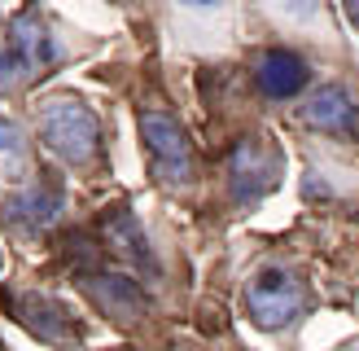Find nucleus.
Wrapping results in <instances>:
<instances>
[{"instance_id": "6e6552de", "label": "nucleus", "mask_w": 359, "mask_h": 351, "mask_svg": "<svg viewBox=\"0 0 359 351\" xmlns=\"http://www.w3.org/2000/svg\"><path fill=\"white\" fill-rule=\"evenodd\" d=\"M83 286H88L93 303L110 316V321L132 325V321L145 316V290H140L132 277H123V272H88Z\"/></svg>"}, {"instance_id": "0eeeda50", "label": "nucleus", "mask_w": 359, "mask_h": 351, "mask_svg": "<svg viewBox=\"0 0 359 351\" xmlns=\"http://www.w3.org/2000/svg\"><path fill=\"white\" fill-rule=\"evenodd\" d=\"M9 312L22 321L35 338H44V343H75L79 338V325H75V316H70L57 298H48V294H9Z\"/></svg>"}, {"instance_id": "7ed1b4c3", "label": "nucleus", "mask_w": 359, "mask_h": 351, "mask_svg": "<svg viewBox=\"0 0 359 351\" xmlns=\"http://www.w3.org/2000/svg\"><path fill=\"white\" fill-rule=\"evenodd\" d=\"M140 140H145L149 167L167 189H180L193 180V145L184 123L167 110H140Z\"/></svg>"}, {"instance_id": "f257e3e1", "label": "nucleus", "mask_w": 359, "mask_h": 351, "mask_svg": "<svg viewBox=\"0 0 359 351\" xmlns=\"http://www.w3.org/2000/svg\"><path fill=\"white\" fill-rule=\"evenodd\" d=\"M40 140L70 167H88L101 154V119L75 97H53L40 105Z\"/></svg>"}, {"instance_id": "1a4fd4ad", "label": "nucleus", "mask_w": 359, "mask_h": 351, "mask_svg": "<svg viewBox=\"0 0 359 351\" xmlns=\"http://www.w3.org/2000/svg\"><path fill=\"white\" fill-rule=\"evenodd\" d=\"M101 228H105V241L114 246L118 259H128L140 272H154V255H149L145 228H140V220L132 216V206H110L101 216Z\"/></svg>"}, {"instance_id": "423d86ee", "label": "nucleus", "mask_w": 359, "mask_h": 351, "mask_svg": "<svg viewBox=\"0 0 359 351\" xmlns=\"http://www.w3.org/2000/svg\"><path fill=\"white\" fill-rule=\"evenodd\" d=\"M302 123L325 136H342V140H359V101L351 88L329 84L302 105Z\"/></svg>"}, {"instance_id": "20e7f679", "label": "nucleus", "mask_w": 359, "mask_h": 351, "mask_svg": "<svg viewBox=\"0 0 359 351\" xmlns=\"http://www.w3.org/2000/svg\"><path fill=\"white\" fill-rule=\"evenodd\" d=\"M280 180V154L267 145L263 136H245L228 154V189L237 206H255L259 198L276 189Z\"/></svg>"}, {"instance_id": "f8f14e48", "label": "nucleus", "mask_w": 359, "mask_h": 351, "mask_svg": "<svg viewBox=\"0 0 359 351\" xmlns=\"http://www.w3.org/2000/svg\"><path fill=\"white\" fill-rule=\"evenodd\" d=\"M276 5L290 13V18H298V22H307V18H316V9H320V0H276Z\"/></svg>"}, {"instance_id": "2eb2a0df", "label": "nucleus", "mask_w": 359, "mask_h": 351, "mask_svg": "<svg viewBox=\"0 0 359 351\" xmlns=\"http://www.w3.org/2000/svg\"><path fill=\"white\" fill-rule=\"evenodd\" d=\"M180 5H189V9H219L224 0H180Z\"/></svg>"}, {"instance_id": "4468645a", "label": "nucleus", "mask_w": 359, "mask_h": 351, "mask_svg": "<svg viewBox=\"0 0 359 351\" xmlns=\"http://www.w3.org/2000/svg\"><path fill=\"white\" fill-rule=\"evenodd\" d=\"M342 9H346V18H351V27L359 31V0H342Z\"/></svg>"}, {"instance_id": "f03ea898", "label": "nucleus", "mask_w": 359, "mask_h": 351, "mask_svg": "<svg viewBox=\"0 0 359 351\" xmlns=\"http://www.w3.org/2000/svg\"><path fill=\"white\" fill-rule=\"evenodd\" d=\"M311 294L307 281L290 268H259L245 286V312L259 329H285L298 316H307Z\"/></svg>"}, {"instance_id": "9d476101", "label": "nucleus", "mask_w": 359, "mask_h": 351, "mask_svg": "<svg viewBox=\"0 0 359 351\" xmlns=\"http://www.w3.org/2000/svg\"><path fill=\"white\" fill-rule=\"evenodd\" d=\"M307 79H311L307 62H302L298 53H290V48H267L259 58V88L267 97H276V101L298 97L302 88H307Z\"/></svg>"}, {"instance_id": "39448f33", "label": "nucleus", "mask_w": 359, "mask_h": 351, "mask_svg": "<svg viewBox=\"0 0 359 351\" xmlns=\"http://www.w3.org/2000/svg\"><path fill=\"white\" fill-rule=\"evenodd\" d=\"M57 62V44L53 31L40 18V9H22L9 22V58L0 62V70H9V79H35Z\"/></svg>"}, {"instance_id": "dca6fc26", "label": "nucleus", "mask_w": 359, "mask_h": 351, "mask_svg": "<svg viewBox=\"0 0 359 351\" xmlns=\"http://www.w3.org/2000/svg\"><path fill=\"white\" fill-rule=\"evenodd\" d=\"M171 351H184V347H171Z\"/></svg>"}, {"instance_id": "ddd939ff", "label": "nucleus", "mask_w": 359, "mask_h": 351, "mask_svg": "<svg viewBox=\"0 0 359 351\" xmlns=\"http://www.w3.org/2000/svg\"><path fill=\"white\" fill-rule=\"evenodd\" d=\"M22 145V140H18V128L9 119H0V154H9V150H18Z\"/></svg>"}, {"instance_id": "9b49d317", "label": "nucleus", "mask_w": 359, "mask_h": 351, "mask_svg": "<svg viewBox=\"0 0 359 351\" xmlns=\"http://www.w3.org/2000/svg\"><path fill=\"white\" fill-rule=\"evenodd\" d=\"M5 211H9V224H18L22 233H44V228H53V220H57V211H62V185L40 180L35 189L9 198Z\"/></svg>"}]
</instances>
